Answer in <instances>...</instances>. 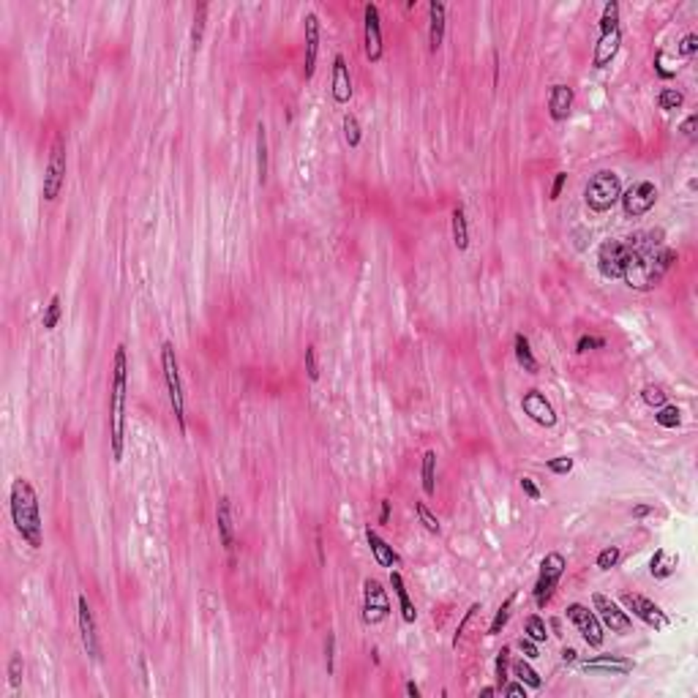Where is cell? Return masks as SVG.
I'll return each instance as SVG.
<instances>
[{
  "label": "cell",
  "mask_w": 698,
  "mask_h": 698,
  "mask_svg": "<svg viewBox=\"0 0 698 698\" xmlns=\"http://www.w3.org/2000/svg\"><path fill=\"white\" fill-rule=\"evenodd\" d=\"M627 243V265L622 273V281L636 292H652L660 287L666 273L677 262V251L663 243V229L638 232Z\"/></svg>",
  "instance_id": "obj_1"
},
{
  "label": "cell",
  "mask_w": 698,
  "mask_h": 698,
  "mask_svg": "<svg viewBox=\"0 0 698 698\" xmlns=\"http://www.w3.org/2000/svg\"><path fill=\"white\" fill-rule=\"evenodd\" d=\"M125 393H128V357L125 347L115 349L112 360V385H109V453L121 464L125 451Z\"/></svg>",
  "instance_id": "obj_2"
},
{
  "label": "cell",
  "mask_w": 698,
  "mask_h": 698,
  "mask_svg": "<svg viewBox=\"0 0 698 698\" xmlns=\"http://www.w3.org/2000/svg\"><path fill=\"white\" fill-rule=\"evenodd\" d=\"M11 521L20 537L30 546V549H42L44 546V521H42V505H39V494L33 489L30 480L25 477H14L11 483Z\"/></svg>",
  "instance_id": "obj_3"
},
{
  "label": "cell",
  "mask_w": 698,
  "mask_h": 698,
  "mask_svg": "<svg viewBox=\"0 0 698 698\" xmlns=\"http://www.w3.org/2000/svg\"><path fill=\"white\" fill-rule=\"evenodd\" d=\"M161 371H164V382L166 393H169V404H172V415L178 420V429L180 434H185V393H183V379H180V366H178V355L172 341L161 344Z\"/></svg>",
  "instance_id": "obj_4"
},
{
  "label": "cell",
  "mask_w": 698,
  "mask_h": 698,
  "mask_svg": "<svg viewBox=\"0 0 698 698\" xmlns=\"http://www.w3.org/2000/svg\"><path fill=\"white\" fill-rule=\"evenodd\" d=\"M619 197H622V183H619V175L611 169L595 172L584 188V200H587L589 210H595V213H608L619 202Z\"/></svg>",
  "instance_id": "obj_5"
},
{
  "label": "cell",
  "mask_w": 698,
  "mask_h": 698,
  "mask_svg": "<svg viewBox=\"0 0 698 698\" xmlns=\"http://www.w3.org/2000/svg\"><path fill=\"white\" fill-rule=\"evenodd\" d=\"M565 568H568V559L559 554V551H551V554L543 556L540 562V575H537V584H534V606L537 608H546L554 597L556 587L565 575Z\"/></svg>",
  "instance_id": "obj_6"
},
{
  "label": "cell",
  "mask_w": 698,
  "mask_h": 698,
  "mask_svg": "<svg viewBox=\"0 0 698 698\" xmlns=\"http://www.w3.org/2000/svg\"><path fill=\"white\" fill-rule=\"evenodd\" d=\"M657 197H660V191H657V185L652 180H636V183L627 185L622 191L619 202H622V210H625L627 219H641L657 205Z\"/></svg>",
  "instance_id": "obj_7"
},
{
  "label": "cell",
  "mask_w": 698,
  "mask_h": 698,
  "mask_svg": "<svg viewBox=\"0 0 698 698\" xmlns=\"http://www.w3.org/2000/svg\"><path fill=\"white\" fill-rule=\"evenodd\" d=\"M66 145L58 137L52 147H49V161H47V169H44V200L47 202H55L61 197L63 185H66Z\"/></svg>",
  "instance_id": "obj_8"
},
{
  "label": "cell",
  "mask_w": 698,
  "mask_h": 698,
  "mask_svg": "<svg viewBox=\"0 0 698 698\" xmlns=\"http://www.w3.org/2000/svg\"><path fill=\"white\" fill-rule=\"evenodd\" d=\"M363 52H366V61L369 63H379L385 58L382 17H379V6L376 3H366V8H363Z\"/></svg>",
  "instance_id": "obj_9"
},
{
  "label": "cell",
  "mask_w": 698,
  "mask_h": 698,
  "mask_svg": "<svg viewBox=\"0 0 698 698\" xmlns=\"http://www.w3.org/2000/svg\"><path fill=\"white\" fill-rule=\"evenodd\" d=\"M592 606H595V614H597V619H600V625L608 627L611 633L625 636V633L633 630V616L627 614V611H622L619 603L611 600L608 595L595 592V595H592Z\"/></svg>",
  "instance_id": "obj_10"
},
{
  "label": "cell",
  "mask_w": 698,
  "mask_h": 698,
  "mask_svg": "<svg viewBox=\"0 0 698 698\" xmlns=\"http://www.w3.org/2000/svg\"><path fill=\"white\" fill-rule=\"evenodd\" d=\"M388 616H391L388 589L376 578H366L363 581V622L366 625H379Z\"/></svg>",
  "instance_id": "obj_11"
},
{
  "label": "cell",
  "mask_w": 698,
  "mask_h": 698,
  "mask_svg": "<svg viewBox=\"0 0 698 698\" xmlns=\"http://www.w3.org/2000/svg\"><path fill=\"white\" fill-rule=\"evenodd\" d=\"M565 611H568V619L578 627L581 638H584L592 649H600L603 641H606V627L600 625V619H597L595 611H589L584 603H570Z\"/></svg>",
  "instance_id": "obj_12"
},
{
  "label": "cell",
  "mask_w": 698,
  "mask_h": 698,
  "mask_svg": "<svg viewBox=\"0 0 698 698\" xmlns=\"http://www.w3.org/2000/svg\"><path fill=\"white\" fill-rule=\"evenodd\" d=\"M622 606L630 611V614L636 616V619H641L647 627H652V630H666L668 625H671V619H668V614L657 606L655 600H649V597H644V595H622Z\"/></svg>",
  "instance_id": "obj_13"
},
{
  "label": "cell",
  "mask_w": 698,
  "mask_h": 698,
  "mask_svg": "<svg viewBox=\"0 0 698 698\" xmlns=\"http://www.w3.org/2000/svg\"><path fill=\"white\" fill-rule=\"evenodd\" d=\"M627 265V243L625 240H606L597 248V270L603 278H622Z\"/></svg>",
  "instance_id": "obj_14"
},
{
  "label": "cell",
  "mask_w": 698,
  "mask_h": 698,
  "mask_svg": "<svg viewBox=\"0 0 698 698\" xmlns=\"http://www.w3.org/2000/svg\"><path fill=\"white\" fill-rule=\"evenodd\" d=\"M77 622H80V638H82V647L90 660H99L102 657V638H99V627H96V616L90 611V603L87 597H77Z\"/></svg>",
  "instance_id": "obj_15"
},
{
  "label": "cell",
  "mask_w": 698,
  "mask_h": 698,
  "mask_svg": "<svg viewBox=\"0 0 698 698\" xmlns=\"http://www.w3.org/2000/svg\"><path fill=\"white\" fill-rule=\"evenodd\" d=\"M521 410L524 415L534 420L537 426H543V429H554L556 426V410L554 404L543 396L540 391H527L524 393V398H521Z\"/></svg>",
  "instance_id": "obj_16"
},
{
  "label": "cell",
  "mask_w": 698,
  "mask_h": 698,
  "mask_svg": "<svg viewBox=\"0 0 698 698\" xmlns=\"http://www.w3.org/2000/svg\"><path fill=\"white\" fill-rule=\"evenodd\" d=\"M633 668H636V663L630 657H622V655H597L581 663V671H587V674H606V677H625Z\"/></svg>",
  "instance_id": "obj_17"
},
{
  "label": "cell",
  "mask_w": 698,
  "mask_h": 698,
  "mask_svg": "<svg viewBox=\"0 0 698 698\" xmlns=\"http://www.w3.org/2000/svg\"><path fill=\"white\" fill-rule=\"evenodd\" d=\"M306 61H303V77L311 80L317 71V55H319V39H322V22L314 11L306 14Z\"/></svg>",
  "instance_id": "obj_18"
},
{
  "label": "cell",
  "mask_w": 698,
  "mask_h": 698,
  "mask_svg": "<svg viewBox=\"0 0 698 698\" xmlns=\"http://www.w3.org/2000/svg\"><path fill=\"white\" fill-rule=\"evenodd\" d=\"M330 93H333V102L336 104H349V99H352V74H349V66L344 55H336L333 58Z\"/></svg>",
  "instance_id": "obj_19"
},
{
  "label": "cell",
  "mask_w": 698,
  "mask_h": 698,
  "mask_svg": "<svg viewBox=\"0 0 698 698\" xmlns=\"http://www.w3.org/2000/svg\"><path fill=\"white\" fill-rule=\"evenodd\" d=\"M573 87L565 82L551 85V93H549V115L554 123H565L570 118V109H573Z\"/></svg>",
  "instance_id": "obj_20"
},
{
  "label": "cell",
  "mask_w": 698,
  "mask_h": 698,
  "mask_svg": "<svg viewBox=\"0 0 698 698\" xmlns=\"http://www.w3.org/2000/svg\"><path fill=\"white\" fill-rule=\"evenodd\" d=\"M445 27H448V6L442 0H431L429 3V49L439 52V47L445 42Z\"/></svg>",
  "instance_id": "obj_21"
},
{
  "label": "cell",
  "mask_w": 698,
  "mask_h": 698,
  "mask_svg": "<svg viewBox=\"0 0 698 698\" xmlns=\"http://www.w3.org/2000/svg\"><path fill=\"white\" fill-rule=\"evenodd\" d=\"M216 529H219V540L224 546V551H235V524H232V502L229 496H219L216 502Z\"/></svg>",
  "instance_id": "obj_22"
},
{
  "label": "cell",
  "mask_w": 698,
  "mask_h": 698,
  "mask_svg": "<svg viewBox=\"0 0 698 698\" xmlns=\"http://www.w3.org/2000/svg\"><path fill=\"white\" fill-rule=\"evenodd\" d=\"M619 47H622V27H614V30L600 33V39H597V44H595V55H592V66H595V68H606V66L616 58Z\"/></svg>",
  "instance_id": "obj_23"
},
{
  "label": "cell",
  "mask_w": 698,
  "mask_h": 698,
  "mask_svg": "<svg viewBox=\"0 0 698 698\" xmlns=\"http://www.w3.org/2000/svg\"><path fill=\"white\" fill-rule=\"evenodd\" d=\"M366 540H369V549H371V556H374V562L379 565V568H396L398 562H401V556H398V551L393 549L391 543L382 537V534L376 532V529H366Z\"/></svg>",
  "instance_id": "obj_24"
},
{
  "label": "cell",
  "mask_w": 698,
  "mask_h": 698,
  "mask_svg": "<svg viewBox=\"0 0 698 698\" xmlns=\"http://www.w3.org/2000/svg\"><path fill=\"white\" fill-rule=\"evenodd\" d=\"M391 587L396 597H398V608H401V619L412 625L415 619H417V608H415V603H412L410 597V589H407V584H404V575L398 573V570H391Z\"/></svg>",
  "instance_id": "obj_25"
},
{
  "label": "cell",
  "mask_w": 698,
  "mask_h": 698,
  "mask_svg": "<svg viewBox=\"0 0 698 698\" xmlns=\"http://www.w3.org/2000/svg\"><path fill=\"white\" fill-rule=\"evenodd\" d=\"M513 352H515V360H518V366L527 371V374H537V357H534L532 352V344H529V338L524 336V333H515L513 338Z\"/></svg>",
  "instance_id": "obj_26"
},
{
  "label": "cell",
  "mask_w": 698,
  "mask_h": 698,
  "mask_svg": "<svg viewBox=\"0 0 698 698\" xmlns=\"http://www.w3.org/2000/svg\"><path fill=\"white\" fill-rule=\"evenodd\" d=\"M677 565H679V556L677 554H668L666 549H657L655 551V556L649 559V573L655 575V578H668V575H674V570H677Z\"/></svg>",
  "instance_id": "obj_27"
},
{
  "label": "cell",
  "mask_w": 698,
  "mask_h": 698,
  "mask_svg": "<svg viewBox=\"0 0 698 698\" xmlns=\"http://www.w3.org/2000/svg\"><path fill=\"white\" fill-rule=\"evenodd\" d=\"M453 243L458 251L470 248V224H467V210L461 205L453 207Z\"/></svg>",
  "instance_id": "obj_28"
},
{
  "label": "cell",
  "mask_w": 698,
  "mask_h": 698,
  "mask_svg": "<svg viewBox=\"0 0 698 698\" xmlns=\"http://www.w3.org/2000/svg\"><path fill=\"white\" fill-rule=\"evenodd\" d=\"M257 178L259 185L267 183V128L262 121L257 123Z\"/></svg>",
  "instance_id": "obj_29"
},
{
  "label": "cell",
  "mask_w": 698,
  "mask_h": 698,
  "mask_svg": "<svg viewBox=\"0 0 698 698\" xmlns=\"http://www.w3.org/2000/svg\"><path fill=\"white\" fill-rule=\"evenodd\" d=\"M510 671H513V677L518 679V682H524L527 687H532V690H540V687H543V677H540L532 666H529V660H527V657L515 660L513 666H510Z\"/></svg>",
  "instance_id": "obj_30"
},
{
  "label": "cell",
  "mask_w": 698,
  "mask_h": 698,
  "mask_svg": "<svg viewBox=\"0 0 698 698\" xmlns=\"http://www.w3.org/2000/svg\"><path fill=\"white\" fill-rule=\"evenodd\" d=\"M420 477H423V491H426V496H431V494L436 491V451L423 453Z\"/></svg>",
  "instance_id": "obj_31"
},
{
  "label": "cell",
  "mask_w": 698,
  "mask_h": 698,
  "mask_svg": "<svg viewBox=\"0 0 698 698\" xmlns=\"http://www.w3.org/2000/svg\"><path fill=\"white\" fill-rule=\"evenodd\" d=\"M655 423L660 429H677L679 423H682V412L674 404H666V407L655 410Z\"/></svg>",
  "instance_id": "obj_32"
},
{
  "label": "cell",
  "mask_w": 698,
  "mask_h": 698,
  "mask_svg": "<svg viewBox=\"0 0 698 698\" xmlns=\"http://www.w3.org/2000/svg\"><path fill=\"white\" fill-rule=\"evenodd\" d=\"M524 630H527V636L537 641V644H543V641H549V625H546V619L540 614H529L527 616V625H524Z\"/></svg>",
  "instance_id": "obj_33"
},
{
  "label": "cell",
  "mask_w": 698,
  "mask_h": 698,
  "mask_svg": "<svg viewBox=\"0 0 698 698\" xmlns=\"http://www.w3.org/2000/svg\"><path fill=\"white\" fill-rule=\"evenodd\" d=\"M61 317H63L61 295H52V298H49V303H47V308H44V317H42L44 330H55V328H58Z\"/></svg>",
  "instance_id": "obj_34"
},
{
  "label": "cell",
  "mask_w": 698,
  "mask_h": 698,
  "mask_svg": "<svg viewBox=\"0 0 698 698\" xmlns=\"http://www.w3.org/2000/svg\"><path fill=\"white\" fill-rule=\"evenodd\" d=\"M682 104H685V93H682L679 87H663V90L657 93V106H660V109H666V112L679 109Z\"/></svg>",
  "instance_id": "obj_35"
},
{
  "label": "cell",
  "mask_w": 698,
  "mask_h": 698,
  "mask_svg": "<svg viewBox=\"0 0 698 698\" xmlns=\"http://www.w3.org/2000/svg\"><path fill=\"white\" fill-rule=\"evenodd\" d=\"M205 22H207V3H200L194 11V27H191V47L200 49L202 36H205Z\"/></svg>",
  "instance_id": "obj_36"
},
{
  "label": "cell",
  "mask_w": 698,
  "mask_h": 698,
  "mask_svg": "<svg viewBox=\"0 0 698 698\" xmlns=\"http://www.w3.org/2000/svg\"><path fill=\"white\" fill-rule=\"evenodd\" d=\"M344 140H347L349 147H360V142H363V128H360V121H357L352 112L344 115Z\"/></svg>",
  "instance_id": "obj_37"
},
{
  "label": "cell",
  "mask_w": 698,
  "mask_h": 698,
  "mask_svg": "<svg viewBox=\"0 0 698 698\" xmlns=\"http://www.w3.org/2000/svg\"><path fill=\"white\" fill-rule=\"evenodd\" d=\"M513 603H515V595H510L502 606H499V611L494 614V619H491V627H489V636H499L502 633V627L508 625V619H510V608H513Z\"/></svg>",
  "instance_id": "obj_38"
},
{
  "label": "cell",
  "mask_w": 698,
  "mask_h": 698,
  "mask_svg": "<svg viewBox=\"0 0 698 698\" xmlns=\"http://www.w3.org/2000/svg\"><path fill=\"white\" fill-rule=\"evenodd\" d=\"M415 513H417V518H420V524L426 527V532H431V534H439L442 532V524H439V518L429 510V505L426 502H415Z\"/></svg>",
  "instance_id": "obj_39"
},
{
  "label": "cell",
  "mask_w": 698,
  "mask_h": 698,
  "mask_svg": "<svg viewBox=\"0 0 698 698\" xmlns=\"http://www.w3.org/2000/svg\"><path fill=\"white\" fill-rule=\"evenodd\" d=\"M641 401H644L647 407H652V410H660V407L668 404V396H666L663 388H657V385H647V388L641 391Z\"/></svg>",
  "instance_id": "obj_40"
},
{
  "label": "cell",
  "mask_w": 698,
  "mask_h": 698,
  "mask_svg": "<svg viewBox=\"0 0 698 698\" xmlns=\"http://www.w3.org/2000/svg\"><path fill=\"white\" fill-rule=\"evenodd\" d=\"M508 679H510V647H502V649L496 652V685L502 687ZM499 687H496V690H499Z\"/></svg>",
  "instance_id": "obj_41"
},
{
  "label": "cell",
  "mask_w": 698,
  "mask_h": 698,
  "mask_svg": "<svg viewBox=\"0 0 698 698\" xmlns=\"http://www.w3.org/2000/svg\"><path fill=\"white\" fill-rule=\"evenodd\" d=\"M619 27V3L616 0H608L606 6H603V17H600V33H606V30H614Z\"/></svg>",
  "instance_id": "obj_42"
},
{
  "label": "cell",
  "mask_w": 698,
  "mask_h": 698,
  "mask_svg": "<svg viewBox=\"0 0 698 698\" xmlns=\"http://www.w3.org/2000/svg\"><path fill=\"white\" fill-rule=\"evenodd\" d=\"M619 559H622L619 546H608V549H603V551L597 554V568H600V570H611V568L619 565Z\"/></svg>",
  "instance_id": "obj_43"
},
{
  "label": "cell",
  "mask_w": 698,
  "mask_h": 698,
  "mask_svg": "<svg viewBox=\"0 0 698 698\" xmlns=\"http://www.w3.org/2000/svg\"><path fill=\"white\" fill-rule=\"evenodd\" d=\"M573 464H575V461L570 458V455H556V458H549V461H546L549 472L559 474V477H562V474H570V472H573Z\"/></svg>",
  "instance_id": "obj_44"
},
{
  "label": "cell",
  "mask_w": 698,
  "mask_h": 698,
  "mask_svg": "<svg viewBox=\"0 0 698 698\" xmlns=\"http://www.w3.org/2000/svg\"><path fill=\"white\" fill-rule=\"evenodd\" d=\"M6 674H8V685H11V687H20L22 685V655L8 657V668H6Z\"/></svg>",
  "instance_id": "obj_45"
},
{
  "label": "cell",
  "mask_w": 698,
  "mask_h": 698,
  "mask_svg": "<svg viewBox=\"0 0 698 698\" xmlns=\"http://www.w3.org/2000/svg\"><path fill=\"white\" fill-rule=\"evenodd\" d=\"M696 49H698V33H687V36H682V42L677 44L679 58H690Z\"/></svg>",
  "instance_id": "obj_46"
},
{
  "label": "cell",
  "mask_w": 698,
  "mask_h": 698,
  "mask_svg": "<svg viewBox=\"0 0 698 698\" xmlns=\"http://www.w3.org/2000/svg\"><path fill=\"white\" fill-rule=\"evenodd\" d=\"M306 374L311 382L319 379V363H317V347H314V344H308L306 347Z\"/></svg>",
  "instance_id": "obj_47"
},
{
  "label": "cell",
  "mask_w": 698,
  "mask_h": 698,
  "mask_svg": "<svg viewBox=\"0 0 698 698\" xmlns=\"http://www.w3.org/2000/svg\"><path fill=\"white\" fill-rule=\"evenodd\" d=\"M474 611H480V603H472L470 608H467V614H464V619L458 622V627H455V636H453V647H458V641L464 638V630H467V625H470V619L474 616Z\"/></svg>",
  "instance_id": "obj_48"
},
{
  "label": "cell",
  "mask_w": 698,
  "mask_h": 698,
  "mask_svg": "<svg viewBox=\"0 0 698 698\" xmlns=\"http://www.w3.org/2000/svg\"><path fill=\"white\" fill-rule=\"evenodd\" d=\"M606 347V338L600 336H581L578 344H575V352H589V349H603Z\"/></svg>",
  "instance_id": "obj_49"
},
{
  "label": "cell",
  "mask_w": 698,
  "mask_h": 698,
  "mask_svg": "<svg viewBox=\"0 0 698 698\" xmlns=\"http://www.w3.org/2000/svg\"><path fill=\"white\" fill-rule=\"evenodd\" d=\"M518 649H521V655L527 657V660H537V657H540L537 641H532L529 636H521V638H518Z\"/></svg>",
  "instance_id": "obj_50"
},
{
  "label": "cell",
  "mask_w": 698,
  "mask_h": 698,
  "mask_svg": "<svg viewBox=\"0 0 698 698\" xmlns=\"http://www.w3.org/2000/svg\"><path fill=\"white\" fill-rule=\"evenodd\" d=\"M336 636L333 633H328V638H325V668H328V677L336 671Z\"/></svg>",
  "instance_id": "obj_51"
},
{
  "label": "cell",
  "mask_w": 698,
  "mask_h": 698,
  "mask_svg": "<svg viewBox=\"0 0 698 698\" xmlns=\"http://www.w3.org/2000/svg\"><path fill=\"white\" fill-rule=\"evenodd\" d=\"M518 486H521V491L527 494V496H529V499H532V502H537V499H540V496H543V494H540V486H537V483H534L532 477H527V474H524V477H521V480H518Z\"/></svg>",
  "instance_id": "obj_52"
},
{
  "label": "cell",
  "mask_w": 698,
  "mask_h": 698,
  "mask_svg": "<svg viewBox=\"0 0 698 698\" xmlns=\"http://www.w3.org/2000/svg\"><path fill=\"white\" fill-rule=\"evenodd\" d=\"M499 690H502L505 696H527V685H524V682H505Z\"/></svg>",
  "instance_id": "obj_53"
},
{
  "label": "cell",
  "mask_w": 698,
  "mask_h": 698,
  "mask_svg": "<svg viewBox=\"0 0 698 698\" xmlns=\"http://www.w3.org/2000/svg\"><path fill=\"white\" fill-rule=\"evenodd\" d=\"M565 183H568V172H556L554 183H551V197H549V200H559V194H562Z\"/></svg>",
  "instance_id": "obj_54"
},
{
  "label": "cell",
  "mask_w": 698,
  "mask_h": 698,
  "mask_svg": "<svg viewBox=\"0 0 698 698\" xmlns=\"http://www.w3.org/2000/svg\"><path fill=\"white\" fill-rule=\"evenodd\" d=\"M696 125H698V115H690V118H685V123L679 125V134L682 137H693L696 134Z\"/></svg>",
  "instance_id": "obj_55"
},
{
  "label": "cell",
  "mask_w": 698,
  "mask_h": 698,
  "mask_svg": "<svg viewBox=\"0 0 698 698\" xmlns=\"http://www.w3.org/2000/svg\"><path fill=\"white\" fill-rule=\"evenodd\" d=\"M391 499H382V508H379V524H388L391 521Z\"/></svg>",
  "instance_id": "obj_56"
},
{
  "label": "cell",
  "mask_w": 698,
  "mask_h": 698,
  "mask_svg": "<svg viewBox=\"0 0 698 698\" xmlns=\"http://www.w3.org/2000/svg\"><path fill=\"white\" fill-rule=\"evenodd\" d=\"M649 513H655L652 505H636V508H633V518H644V515H649Z\"/></svg>",
  "instance_id": "obj_57"
},
{
  "label": "cell",
  "mask_w": 698,
  "mask_h": 698,
  "mask_svg": "<svg viewBox=\"0 0 698 698\" xmlns=\"http://www.w3.org/2000/svg\"><path fill=\"white\" fill-rule=\"evenodd\" d=\"M575 655H578V652H575L573 647H565V649H562V660H565V663H573Z\"/></svg>",
  "instance_id": "obj_58"
},
{
  "label": "cell",
  "mask_w": 698,
  "mask_h": 698,
  "mask_svg": "<svg viewBox=\"0 0 698 698\" xmlns=\"http://www.w3.org/2000/svg\"><path fill=\"white\" fill-rule=\"evenodd\" d=\"M407 693H410L412 698H420V687H417L415 682H407Z\"/></svg>",
  "instance_id": "obj_59"
},
{
  "label": "cell",
  "mask_w": 698,
  "mask_h": 698,
  "mask_svg": "<svg viewBox=\"0 0 698 698\" xmlns=\"http://www.w3.org/2000/svg\"><path fill=\"white\" fill-rule=\"evenodd\" d=\"M494 693H496V687H483V690H480V698H491Z\"/></svg>",
  "instance_id": "obj_60"
}]
</instances>
